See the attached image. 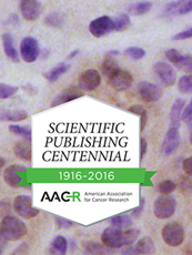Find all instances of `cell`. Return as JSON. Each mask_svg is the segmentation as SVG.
<instances>
[{
	"mask_svg": "<svg viewBox=\"0 0 192 255\" xmlns=\"http://www.w3.org/2000/svg\"><path fill=\"white\" fill-rule=\"evenodd\" d=\"M0 233L6 241H18L27 234V227L21 220L7 215L0 223Z\"/></svg>",
	"mask_w": 192,
	"mask_h": 255,
	"instance_id": "cell-1",
	"label": "cell"
},
{
	"mask_svg": "<svg viewBox=\"0 0 192 255\" xmlns=\"http://www.w3.org/2000/svg\"><path fill=\"white\" fill-rule=\"evenodd\" d=\"M177 209L176 200L170 194H161L157 198L154 207V213L160 220H167L174 217Z\"/></svg>",
	"mask_w": 192,
	"mask_h": 255,
	"instance_id": "cell-2",
	"label": "cell"
},
{
	"mask_svg": "<svg viewBox=\"0 0 192 255\" xmlns=\"http://www.w3.org/2000/svg\"><path fill=\"white\" fill-rule=\"evenodd\" d=\"M162 239L169 247L177 248L185 241L184 227L178 222H170L162 229Z\"/></svg>",
	"mask_w": 192,
	"mask_h": 255,
	"instance_id": "cell-3",
	"label": "cell"
},
{
	"mask_svg": "<svg viewBox=\"0 0 192 255\" xmlns=\"http://www.w3.org/2000/svg\"><path fill=\"white\" fill-rule=\"evenodd\" d=\"M13 209L19 217L22 219H32L39 214V209L32 207V200L28 195H19L14 199Z\"/></svg>",
	"mask_w": 192,
	"mask_h": 255,
	"instance_id": "cell-4",
	"label": "cell"
},
{
	"mask_svg": "<svg viewBox=\"0 0 192 255\" xmlns=\"http://www.w3.org/2000/svg\"><path fill=\"white\" fill-rule=\"evenodd\" d=\"M108 81L113 89L117 91H126L129 89L134 83V78L129 71L118 69L108 78Z\"/></svg>",
	"mask_w": 192,
	"mask_h": 255,
	"instance_id": "cell-5",
	"label": "cell"
},
{
	"mask_svg": "<svg viewBox=\"0 0 192 255\" xmlns=\"http://www.w3.org/2000/svg\"><path fill=\"white\" fill-rule=\"evenodd\" d=\"M138 95L146 102H156L162 97V90L155 83L141 81L137 86Z\"/></svg>",
	"mask_w": 192,
	"mask_h": 255,
	"instance_id": "cell-6",
	"label": "cell"
},
{
	"mask_svg": "<svg viewBox=\"0 0 192 255\" xmlns=\"http://www.w3.org/2000/svg\"><path fill=\"white\" fill-rule=\"evenodd\" d=\"M122 231L124 230L117 229L115 227L107 228L101 234V241L106 248L111 250H117L124 248L122 242Z\"/></svg>",
	"mask_w": 192,
	"mask_h": 255,
	"instance_id": "cell-7",
	"label": "cell"
},
{
	"mask_svg": "<svg viewBox=\"0 0 192 255\" xmlns=\"http://www.w3.org/2000/svg\"><path fill=\"white\" fill-rule=\"evenodd\" d=\"M89 31L96 38H100L113 31V20L108 16H102L92 20L89 24Z\"/></svg>",
	"mask_w": 192,
	"mask_h": 255,
	"instance_id": "cell-8",
	"label": "cell"
},
{
	"mask_svg": "<svg viewBox=\"0 0 192 255\" xmlns=\"http://www.w3.org/2000/svg\"><path fill=\"white\" fill-rule=\"evenodd\" d=\"M154 72L162 85L166 87H171L175 85L177 80L176 71L170 65L166 62H157L154 66Z\"/></svg>",
	"mask_w": 192,
	"mask_h": 255,
	"instance_id": "cell-9",
	"label": "cell"
},
{
	"mask_svg": "<svg viewBox=\"0 0 192 255\" xmlns=\"http://www.w3.org/2000/svg\"><path fill=\"white\" fill-rule=\"evenodd\" d=\"M39 43L32 37H26L20 43V56L26 62H33L39 57Z\"/></svg>",
	"mask_w": 192,
	"mask_h": 255,
	"instance_id": "cell-10",
	"label": "cell"
},
{
	"mask_svg": "<svg viewBox=\"0 0 192 255\" xmlns=\"http://www.w3.org/2000/svg\"><path fill=\"white\" fill-rule=\"evenodd\" d=\"M101 83L99 72L95 69H88L83 71L79 77V87L85 91L96 90Z\"/></svg>",
	"mask_w": 192,
	"mask_h": 255,
	"instance_id": "cell-11",
	"label": "cell"
},
{
	"mask_svg": "<svg viewBox=\"0 0 192 255\" xmlns=\"http://www.w3.org/2000/svg\"><path fill=\"white\" fill-rule=\"evenodd\" d=\"M83 96V91L79 86H70L68 87L67 89L63 90L62 92L59 93V95L52 100L51 107H58L63 104H67V102L73 101L76 99H79Z\"/></svg>",
	"mask_w": 192,
	"mask_h": 255,
	"instance_id": "cell-12",
	"label": "cell"
},
{
	"mask_svg": "<svg viewBox=\"0 0 192 255\" xmlns=\"http://www.w3.org/2000/svg\"><path fill=\"white\" fill-rule=\"evenodd\" d=\"M20 12L28 21L37 20L41 13V4L38 0H21Z\"/></svg>",
	"mask_w": 192,
	"mask_h": 255,
	"instance_id": "cell-13",
	"label": "cell"
},
{
	"mask_svg": "<svg viewBox=\"0 0 192 255\" xmlns=\"http://www.w3.org/2000/svg\"><path fill=\"white\" fill-rule=\"evenodd\" d=\"M27 168L20 164H12L3 171V179L6 183L11 186V188L16 189L21 185V176L20 172H26Z\"/></svg>",
	"mask_w": 192,
	"mask_h": 255,
	"instance_id": "cell-14",
	"label": "cell"
},
{
	"mask_svg": "<svg viewBox=\"0 0 192 255\" xmlns=\"http://www.w3.org/2000/svg\"><path fill=\"white\" fill-rule=\"evenodd\" d=\"M180 133H179V128L176 127H171L170 129L167 132V134L165 136L164 143H162V151L166 155H169L178 148L180 144Z\"/></svg>",
	"mask_w": 192,
	"mask_h": 255,
	"instance_id": "cell-15",
	"label": "cell"
},
{
	"mask_svg": "<svg viewBox=\"0 0 192 255\" xmlns=\"http://www.w3.org/2000/svg\"><path fill=\"white\" fill-rule=\"evenodd\" d=\"M127 249L124 251L125 254H151L155 252V243L149 237H146L144 239L139 240L135 247L129 245L126 247Z\"/></svg>",
	"mask_w": 192,
	"mask_h": 255,
	"instance_id": "cell-16",
	"label": "cell"
},
{
	"mask_svg": "<svg viewBox=\"0 0 192 255\" xmlns=\"http://www.w3.org/2000/svg\"><path fill=\"white\" fill-rule=\"evenodd\" d=\"M192 9V0H178L170 2L165 9L166 16H178V14L189 13Z\"/></svg>",
	"mask_w": 192,
	"mask_h": 255,
	"instance_id": "cell-17",
	"label": "cell"
},
{
	"mask_svg": "<svg viewBox=\"0 0 192 255\" xmlns=\"http://www.w3.org/2000/svg\"><path fill=\"white\" fill-rule=\"evenodd\" d=\"M1 40H2V45H3V50L4 53H6L7 57L12 60L13 62H18L19 61V53L17 51L16 47H14L13 43V39L10 33H3L1 36Z\"/></svg>",
	"mask_w": 192,
	"mask_h": 255,
	"instance_id": "cell-18",
	"label": "cell"
},
{
	"mask_svg": "<svg viewBox=\"0 0 192 255\" xmlns=\"http://www.w3.org/2000/svg\"><path fill=\"white\" fill-rule=\"evenodd\" d=\"M185 105H186V101L184 99H177L175 101V104L172 106L171 111H170L171 127L179 128L180 121H181V114L185 108Z\"/></svg>",
	"mask_w": 192,
	"mask_h": 255,
	"instance_id": "cell-19",
	"label": "cell"
},
{
	"mask_svg": "<svg viewBox=\"0 0 192 255\" xmlns=\"http://www.w3.org/2000/svg\"><path fill=\"white\" fill-rule=\"evenodd\" d=\"M109 222L111 224V227H115L117 229L120 230H126L128 228L132 227V219L127 214H117L115 217L110 218Z\"/></svg>",
	"mask_w": 192,
	"mask_h": 255,
	"instance_id": "cell-20",
	"label": "cell"
},
{
	"mask_svg": "<svg viewBox=\"0 0 192 255\" xmlns=\"http://www.w3.org/2000/svg\"><path fill=\"white\" fill-rule=\"evenodd\" d=\"M28 118V114L23 110L4 111L0 114V122H10V121H22Z\"/></svg>",
	"mask_w": 192,
	"mask_h": 255,
	"instance_id": "cell-21",
	"label": "cell"
},
{
	"mask_svg": "<svg viewBox=\"0 0 192 255\" xmlns=\"http://www.w3.org/2000/svg\"><path fill=\"white\" fill-rule=\"evenodd\" d=\"M14 151V154H16L18 158H20L22 160H26V161H30L31 160V148L30 145H29L26 142H18L14 145L13 148Z\"/></svg>",
	"mask_w": 192,
	"mask_h": 255,
	"instance_id": "cell-22",
	"label": "cell"
},
{
	"mask_svg": "<svg viewBox=\"0 0 192 255\" xmlns=\"http://www.w3.org/2000/svg\"><path fill=\"white\" fill-rule=\"evenodd\" d=\"M101 69H102L103 76H105L108 79V78H109L113 72L119 69V66H118V62L115 60V58H113L112 56L107 55L105 60H103V62H102Z\"/></svg>",
	"mask_w": 192,
	"mask_h": 255,
	"instance_id": "cell-23",
	"label": "cell"
},
{
	"mask_svg": "<svg viewBox=\"0 0 192 255\" xmlns=\"http://www.w3.org/2000/svg\"><path fill=\"white\" fill-rule=\"evenodd\" d=\"M68 250V241L66 238L59 237L53 239V241L51 243V248H50V253L51 254H66Z\"/></svg>",
	"mask_w": 192,
	"mask_h": 255,
	"instance_id": "cell-24",
	"label": "cell"
},
{
	"mask_svg": "<svg viewBox=\"0 0 192 255\" xmlns=\"http://www.w3.org/2000/svg\"><path fill=\"white\" fill-rule=\"evenodd\" d=\"M69 69V66L66 65V63H59L58 66L53 67L50 71H48L46 73V78L48 81L50 82H55L57 81L59 78H60L63 73H66Z\"/></svg>",
	"mask_w": 192,
	"mask_h": 255,
	"instance_id": "cell-25",
	"label": "cell"
},
{
	"mask_svg": "<svg viewBox=\"0 0 192 255\" xmlns=\"http://www.w3.org/2000/svg\"><path fill=\"white\" fill-rule=\"evenodd\" d=\"M151 8H152L151 2L144 1V2H138L135 4H131L128 10H129L130 13L135 14V16H141V14L149 12Z\"/></svg>",
	"mask_w": 192,
	"mask_h": 255,
	"instance_id": "cell-26",
	"label": "cell"
},
{
	"mask_svg": "<svg viewBox=\"0 0 192 255\" xmlns=\"http://www.w3.org/2000/svg\"><path fill=\"white\" fill-rule=\"evenodd\" d=\"M9 130H10V132H12L13 134L21 136V138L24 139V141L30 142V140H31L30 128L23 127V126H18V125H11L10 127H9Z\"/></svg>",
	"mask_w": 192,
	"mask_h": 255,
	"instance_id": "cell-27",
	"label": "cell"
},
{
	"mask_svg": "<svg viewBox=\"0 0 192 255\" xmlns=\"http://www.w3.org/2000/svg\"><path fill=\"white\" fill-rule=\"evenodd\" d=\"M139 230L137 229H126V231H122V242L124 247H129L134 244L138 238H139Z\"/></svg>",
	"mask_w": 192,
	"mask_h": 255,
	"instance_id": "cell-28",
	"label": "cell"
},
{
	"mask_svg": "<svg viewBox=\"0 0 192 255\" xmlns=\"http://www.w3.org/2000/svg\"><path fill=\"white\" fill-rule=\"evenodd\" d=\"M130 26V18L126 13H121L113 20V31H124Z\"/></svg>",
	"mask_w": 192,
	"mask_h": 255,
	"instance_id": "cell-29",
	"label": "cell"
},
{
	"mask_svg": "<svg viewBox=\"0 0 192 255\" xmlns=\"http://www.w3.org/2000/svg\"><path fill=\"white\" fill-rule=\"evenodd\" d=\"M128 111L131 112V114H135L137 116H139L140 118V129L141 131L145 130L146 125H147V120H148V116H147V111L144 107L141 106H132L130 107Z\"/></svg>",
	"mask_w": 192,
	"mask_h": 255,
	"instance_id": "cell-30",
	"label": "cell"
},
{
	"mask_svg": "<svg viewBox=\"0 0 192 255\" xmlns=\"http://www.w3.org/2000/svg\"><path fill=\"white\" fill-rule=\"evenodd\" d=\"M107 250L108 248L96 242H89L85 245V252L87 254H106Z\"/></svg>",
	"mask_w": 192,
	"mask_h": 255,
	"instance_id": "cell-31",
	"label": "cell"
},
{
	"mask_svg": "<svg viewBox=\"0 0 192 255\" xmlns=\"http://www.w3.org/2000/svg\"><path fill=\"white\" fill-rule=\"evenodd\" d=\"M18 91L17 87L4 85V83H0V100L1 99H8L16 95Z\"/></svg>",
	"mask_w": 192,
	"mask_h": 255,
	"instance_id": "cell-32",
	"label": "cell"
},
{
	"mask_svg": "<svg viewBox=\"0 0 192 255\" xmlns=\"http://www.w3.org/2000/svg\"><path fill=\"white\" fill-rule=\"evenodd\" d=\"M45 22L50 27H55V28H59L62 26L63 23V18L61 17L60 13L58 12H52L50 14H48L45 19Z\"/></svg>",
	"mask_w": 192,
	"mask_h": 255,
	"instance_id": "cell-33",
	"label": "cell"
},
{
	"mask_svg": "<svg viewBox=\"0 0 192 255\" xmlns=\"http://www.w3.org/2000/svg\"><path fill=\"white\" fill-rule=\"evenodd\" d=\"M125 55L132 59V60H140L146 56V51L139 47H130L126 49Z\"/></svg>",
	"mask_w": 192,
	"mask_h": 255,
	"instance_id": "cell-34",
	"label": "cell"
},
{
	"mask_svg": "<svg viewBox=\"0 0 192 255\" xmlns=\"http://www.w3.org/2000/svg\"><path fill=\"white\" fill-rule=\"evenodd\" d=\"M179 91L181 93H190L192 90V78L191 76L187 75L181 77V79L179 80Z\"/></svg>",
	"mask_w": 192,
	"mask_h": 255,
	"instance_id": "cell-35",
	"label": "cell"
},
{
	"mask_svg": "<svg viewBox=\"0 0 192 255\" xmlns=\"http://www.w3.org/2000/svg\"><path fill=\"white\" fill-rule=\"evenodd\" d=\"M177 189V184L171 180H166L158 185V191L161 194H171Z\"/></svg>",
	"mask_w": 192,
	"mask_h": 255,
	"instance_id": "cell-36",
	"label": "cell"
},
{
	"mask_svg": "<svg viewBox=\"0 0 192 255\" xmlns=\"http://www.w3.org/2000/svg\"><path fill=\"white\" fill-rule=\"evenodd\" d=\"M166 58L172 63H175L176 66H179V63L182 59V56L179 53L178 50L176 49H169V50L166 51Z\"/></svg>",
	"mask_w": 192,
	"mask_h": 255,
	"instance_id": "cell-37",
	"label": "cell"
},
{
	"mask_svg": "<svg viewBox=\"0 0 192 255\" xmlns=\"http://www.w3.org/2000/svg\"><path fill=\"white\" fill-rule=\"evenodd\" d=\"M178 67L182 68V69H185L186 71L191 72V57L190 56H182V59H181V61H180Z\"/></svg>",
	"mask_w": 192,
	"mask_h": 255,
	"instance_id": "cell-38",
	"label": "cell"
},
{
	"mask_svg": "<svg viewBox=\"0 0 192 255\" xmlns=\"http://www.w3.org/2000/svg\"><path fill=\"white\" fill-rule=\"evenodd\" d=\"M191 116H192V105L189 104L187 106L184 110H182L181 114V120H185L187 122L191 121Z\"/></svg>",
	"mask_w": 192,
	"mask_h": 255,
	"instance_id": "cell-39",
	"label": "cell"
},
{
	"mask_svg": "<svg viewBox=\"0 0 192 255\" xmlns=\"http://www.w3.org/2000/svg\"><path fill=\"white\" fill-rule=\"evenodd\" d=\"M191 36H192V29L189 28L188 30L177 33L176 36H174V40H186V39L191 38Z\"/></svg>",
	"mask_w": 192,
	"mask_h": 255,
	"instance_id": "cell-40",
	"label": "cell"
},
{
	"mask_svg": "<svg viewBox=\"0 0 192 255\" xmlns=\"http://www.w3.org/2000/svg\"><path fill=\"white\" fill-rule=\"evenodd\" d=\"M73 224H75V223L71 222V221L67 220V219L59 218L57 220V225H58L59 229H70Z\"/></svg>",
	"mask_w": 192,
	"mask_h": 255,
	"instance_id": "cell-41",
	"label": "cell"
},
{
	"mask_svg": "<svg viewBox=\"0 0 192 255\" xmlns=\"http://www.w3.org/2000/svg\"><path fill=\"white\" fill-rule=\"evenodd\" d=\"M144 209H145V199L144 198H140V204L138 205V207L134 210V212H132V215H134L135 218L140 217L141 213L144 212Z\"/></svg>",
	"mask_w": 192,
	"mask_h": 255,
	"instance_id": "cell-42",
	"label": "cell"
},
{
	"mask_svg": "<svg viewBox=\"0 0 192 255\" xmlns=\"http://www.w3.org/2000/svg\"><path fill=\"white\" fill-rule=\"evenodd\" d=\"M147 149H148L147 140L145 138H141V140H140V161H142V159H144V156L146 155Z\"/></svg>",
	"mask_w": 192,
	"mask_h": 255,
	"instance_id": "cell-43",
	"label": "cell"
},
{
	"mask_svg": "<svg viewBox=\"0 0 192 255\" xmlns=\"http://www.w3.org/2000/svg\"><path fill=\"white\" fill-rule=\"evenodd\" d=\"M184 170L186 174H192V158H188L184 161Z\"/></svg>",
	"mask_w": 192,
	"mask_h": 255,
	"instance_id": "cell-44",
	"label": "cell"
},
{
	"mask_svg": "<svg viewBox=\"0 0 192 255\" xmlns=\"http://www.w3.org/2000/svg\"><path fill=\"white\" fill-rule=\"evenodd\" d=\"M78 53H79V50H75V51H72V52L70 53V55L68 56V59H73V58H75V57L78 55Z\"/></svg>",
	"mask_w": 192,
	"mask_h": 255,
	"instance_id": "cell-45",
	"label": "cell"
},
{
	"mask_svg": "<svg viewBox=\"0 0 192 255\" xmlns=\"http://www.w3.org/2000/svg\"><path fill=\"white\" fill-rule=\"evenodd\" d=\"M117 55H119V51L118 50H112V51H109L108 52V56H117Z\"/></svg>",
	"mask_w": 192,
	"mask_h": 255,
	"instance_id": "cell-46",
	"label": "cell"
},
{
	"mask_svg": "<svg viewBox=\"0 0 192 255\" xmlns=\"http://www.w3.org/2000/svg\"><path fill=\"white\" fill-rule=\"evenodd\" d=\"M3 166H4V159H2L1 156H0V172H1Z\"/></svg>",
	"mask_w": 192,
	"mask_h": 255,
	"instance_id": "cell-47",
	"label": "cell"
},
{
	"mask_svg": "<svg viewBox=\"0 0 192 255\" xmlns=\"http://www.w3.org/2000/svg\"><path fill=\"white\" fill-rule=\"evenodd\" d=\"M7 241H6V240H4L3 238H2V235H1V233H0V245H1V244H3V243H6Z\"/></svg>",
	"mask_w": 192,
	"mask_h": 255,
	"instance_id": "cell-48",
	"label": "cell"
}]
</instances>
